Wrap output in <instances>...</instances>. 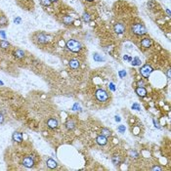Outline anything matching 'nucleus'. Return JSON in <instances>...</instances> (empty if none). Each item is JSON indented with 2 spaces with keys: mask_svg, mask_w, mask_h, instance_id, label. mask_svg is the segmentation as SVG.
<instances>
[{
  "mask_svg": "<svg viewBox=\"0 0 171 171\" xmlns=\"http://www.w3.org/2000/svg\"><path fill=\"white\" fill-rule=\"evenodd\" d=\"M131 32L134 33L135 35H138V36H141V35L147 34V28L146 27L141 24V22H136V24H133L131 25Z\"/></svg>",
  "mask_w": 171,
  "mask_h": 171,
  "instance_id": "f257e3e1",
  "label": "nucleus"
},
{
  "mask_svg": "<svg viewBox=\"0 0 171 171\" xmlns=\"http://www.w3.org/2000/svg\"><path fill=\"white\" fill-rule=\"evenodd\" d=\"M67 49L70 50L73 53H78L82 49V45L79 41L75 39H70L67 41Z\"/></svg>",
  "mask_w": 171,
  "mask_h": 171,
  "instance_id": "f03ea898",
  "label": "nucleus"
},
{
  "mask_svg": "<svg viewBox=\"0 0 171 171\" xmlns=\"http://www.w3.org/2000/svg\"><path fill=\"white\" fill-rule=\"evenodd\" d=\"M95 96H96L97 100L100 101V102H106V101H108L109 98L108 92L105 91L104 89H98V90H97L96 93H95Z\"/></svg>",
  "mask_w": 171,
  "mask_h": 171,
  "instance_id": "7ed1b4c3",
  "label": "nucleus"
},
{
  "mask_svg": "<svg viewBox=\"0 0 171 171\" xmlns=\"http://www.w3.org/2000/svg\"><path fill=\"white\" fill-rule=\"evenodd\" d=\"M33 40L37 44H46L48 42V36L43 32H38V33L35 34Z\"/></svg>",
  "mask_w": 171,
  "mask_h": 171,
  "instance_id": "20e7f679",
  "label": "nucleus"
},
{
  "mask_svg": "<svg viewBox=\"0 0 171 171\" xmlns=\"http://www.w3.org/2000/svg\"><path fill=\"white\" fill-rule=\"evenodd\" d=\"M153 67H151L150 64H145V66H143L141 67V70H140V72H141V75H143L145 78H148L150 75H151V73L153 72Z\"/></svg>",
  "mask_w": 171,
  "mask_h": 171,
  "instance_id": "39448f33",
  "label": "nucleus"
},
{
  "mask_svg": "<svg viewBox=\"0 0 171 171\" xmlns=\"http://www.w3.org/2000/svg\"><path fill=\"white\" fill-rule=\"evenodd\" d=\"M114 30L115 31V33H117L119 35L123 34L125 31V25L123 24H121V22H117L114 27Z\"/></svg>",
  "mask_w": 171,
  "mask_h": 171,
  "instance_id": "423d86ee",
  "label": "nucleus"
},
{
  "mask_svg": "<svg viewBox=\"0 0 171 171\" xmlns=\"http://www.w3.org/2000/svg\"><path fill=\"white\" fill-rule=\"evenodd\" d=\"M22 165L28 167V168H31L34 165V160L30 157H25L24 159H22Z\"/></svg>",
  "mask_w": 171,
  "mask_h": 171,
  "instance_id": "0eeeda50",
  "label": "nucleus"
},
{
  "mask_svg": "<svg viewBox=\"0 0 171 171\" xmlns=\"http://www.w3.org/2000/svg\"><path fill=\"white\" fill-rule=\"evenodd\" d=\"M151 44H153V41H151V39L150 37L143 38V39L141 40V42H140V45L143 48H145V49H148V48H150L151 46Z\"/></svg>",
  "mask_w": 171,
  "mask_h": 171,
  "instance_id": "6e6552de",
  "label": "nucleus"
},
{
  "mask_svg": "<svg viewBox=\"0 0 171 171\" xmlns=\"http://www.w3.org/2000/svg\"><path fill=\"white\" fill-rule=\"evenodd\" d=\"M96 142H97V144L100 145V146H105V145L108 143V139H107V137L104 136V135H99V136H97V138H96Z\"/></svg>",
  "mask_w": 171,
  "mask_h": 171,
  "instance_id": "1a4fd4ad",
  "label": "nucleus"
},
{
  "mask_svg": "<svg viewBox=\"0 0 171 171\" xmlns=\"http://www.w3.org/2000/svg\"><path fill=\"white\" fill-rule=\"evenodd\" d=\"M58 125H59V123H58V120L56 118H49L47 120V126L49 128H51V129L57 128Z\"/></svg>",
  "mask_w": 171,
  "mask_h": 171,
  "instance_id": "9d476101",
  "label": "nucleus"
},
{
  "mask_svg": "<svg viewBox=\"0 0 171 171\" xmlns=\"http://www.w3.org/2000/svg\"><path fill=\"white\" fill-rule=\"evenodd\" d=\"M62 22L64 25H70L73 24V22H75V19H73L72 16H64L63 19H62Z\"/></svg>",
  "mask_w": 171,
  "mask_h": 171,
  "instance_id": "9b49d317",
  "label": "nucleus"
},
{
  "mask_svg": "<svg viewBox=\"0 0 171 171\" xmlns=\"http://www.w3.org/2000/svg\"><path fill=\"white\" fill-rule=\"evenodd\" d=\"M12 138H13V141L17 142V143H22V135L21 132H18V131L14 132Z\"/></svg>",
  "mask_w": 171,
  "mask_h": 171,
  "instance_id": "f8f14e48",
  "label": "nucleus"
},
{
  "mask_svg": "<svg viewBox=\"0 0 171 171\" xmlns=\"http://www.w3.org/2000/svg\"><path fill=\"white\" fill-rule=\"evenodd\" d=\"M70 69H72V70H77L79 67L80 66V63H79V61L78 60H75V59H73V60H70Z\"/></svg>",
  "mask_w": 171,
  "mask_h": 171,
  "instance_id": "ddd939ff",
  "label": "nucleus"
},
{
  "mask_svg": "<svg viewBox=\"0 0 171 171\" xmlns=\"http://www.w3.org/2000/svg\"><path fill=\"white\" fill-rule=\"evenodd\" d=\"M9 24L7 17L4 14H0V27H6Z\"/></svg>",
  "mask_w": 171,
  "mask_h": 171,
  "instance_id": "4468645a",
  "label": "nucleus"
},
{
  "mask_svg": "<svg viewBox=\"0 0 171 171\" xmlns=\"http://www.w3.org/2000/svg\"><path fill=\"white\" fill-rule=\"evenodd\" d=\"M112 162H114V164H115V165H119L121 162H122V159H121V157L119 156V154H114L112 156Z\"/></svg>",
  "mask_w": 171,
  "mask_h": 171,
  "instance_id": "2eb2a0df",
  "label": "nucleus"
},
{
  "mask_svg": "<svg viewBox=\"0 0 171 171\" xmlns=\"http://www.w3.org/2000/svg\"><path fill=\"white\" fill-rule=\"evenodd\" d=\"M136 93L139 97H146L147 96V90L144 87H138L136 89Z\"/></svg>",
  "mask_w": 171,
  "mask_h": 171,
  "instance_id": "dca6fc26",
  "label": "nucleus"
},
{
  "mask_svg": "<svg viewBox=\"0 0 171 171\" xmlns=\"http://www.w3.org/2000/svg\"><path fill=\"white\" fill-rule=\"evenodd\" d=\"M11 47V44L6 40H0V48L3 50H7Z\"/></svg>",
  "mask_w": 171,
  "mask_h": 171,
  "instance_id": "f3484780",
  "label": "nucleus"
},
{
  "mask_svg": "<svg viewBox=\"0 0 171 171\" xmlns=\"http://www.w3.org/2000/svg\"><path fill=\"white\" fill-rule=\"evenodd\" d=\"M25 51H22L21 49H18V50H16L15 52H14V56L16 58H18V59H22V58H25Z\"/></svg>",
  "mask_w": 171,
  "mask_h": 171,
  "instance_id": "a211bd4d",
  "label": "nucleus"
},
{
  "mask_svg": "<svg viewBox=\"0 0 171 171\" xmlns=\"http://www.w3.org/2000/svg\"><path fill=\"white\" fill-rule=\"evenodd\" d=\"M47 166L49 167V168H51V169H55L57 167V162L55 161L54 159H47Z\"/></svg>",
  "mask_w": 171,
  "mask_h": 171,
  "instance_id": "6ab92c4d",
  "label": "nucleus"
},
{
  "mask_svg": "<svg viewBox=\"0 0 171 171\" xmlns=\"http://www.w3.org/2000/svg\"><path fill=\"white\" fill-rule=\"evenodd\" d=\"M66 127H67V129H69V130H72V129L75 127V121H73V120H67V123H66Z\"/></svg>",
  "mask_w": 171,
  "mask_h": 171,
  "instance_id": "aec40b11",
  "label": "nucleus"
},
{
  "mask_svg": "<svg viewBox=\"0 0 171 171\" xmlns=\"http://www.w3.org/2000/svg\"><path fill=\"white\" fill-rule=\"evenodd\" d=\"M82 20L84 21L85 22H90L92 20V18H91V16L88 14V13L84 12V13H83V15H82Z\"/></svg>",
  "mask_w": 171,
  "mask_h": 171,
  "instance_id": "412c9836",
  "label": "nucleus"
},
{
  "mask_svg": "<svg viewBox=\"0 0 171 171\" xmlns=\"http://www.w3.org/2000/svg\"><path fill=\"white\" fill-rule=\"evenodd\" d=\"M101 133H102V135H104L105 137H108V136H111L112 135V131L108 128H102Z\"/></svg>",
  "mask_w": 171,
  "mask_h": 171,
  "instance_id": "4be33fe9",
  "label": "nucleus"
},
{
  "mask_svg": "<svg viewBox=\"0 0 171 171\" xmlns=\"http://www.w3.org/2000/svg\"><path fill=\"white\" fill-rule=\"evenodd\" d=\"M40 3L44 7H50V6H52L53 2L51 0H40Z\"/></svg>",
  "mask_w": 171,
  "mask_h": 171,
  "instance_id": "5701e85b",
  "label": "nucleus"
},
{
  "mask_svg": "<svg viewBox=\"0 0 171 171\" xmlns=\"http://www.w3.org/2000/svg\"><path fill=\"white\" fill-rule=\"evenodd\" d=\"M133 66H140L141 64V60L139 59V58H137V57H135L133 61H132V63H131Z\"/></svg>",
  "mask_w": 171,
  "mask_h": 171,
  "instance_id": "b1692460",
  "label": "nucleus"
},
{
  "mask_svg": "<svg viewBox=\"0 0 171 171\" xmlns=\"http://www.w3.org/2000/svg\"><path fill=\"white\" fill-rule=\"evenodd\" d=\"M93 58H94V60L96 61V62H102V61L104 60L101 56H100V55H99L98 53H95V54H94V56H93Z\"/></svg>",
  "mask_w": 171,
  "mask_h": 171,
  "instance_id": "393cba45",
  "label": "nucleus"
},
{
  "mask_svg": "<svg viewBox=\"0 0 171 171\" xmlns=\"http://www.w3.org/2000/svg\"><path fill=\"white\" fill-rule=\"evenodd\" d=\"M129 156H130V157H132V159H133V157H134V159H137V157H139V154H137V151H129Z\"/></svg>",
  "mask_w": 171,
  "mask_h": 171,
  "instance_id": "a878e982",
  "label": "nucleus"
},
{
  "mask_svg": "<svg viewBox=\"0 0 171 171\" xmlns=\"http://www.w3.org/2000/svg\"><path fill=\"white\" fill-rule=\"evenodd\" d=\"M156 5H157V3L154 1H149V2H148V7H149L150 9H153Z\"/></svg>",
  "mask_w": 171,
  "mask_h": 171,
  "instance_id": "bb28decb",
  "label": "nucleus"
},
{
  "mask_svg": "<svg viewBox=\"0 0 171 171\" xmlns=\"http://www.w3.org/2000/svg\"><path fill=\"white\" fill-rule=\"evenodd\" d=\"M117 130L120 132V133H124V132H125V126H124V125H119Z\"/></svg>",
  "mask_w": 171,
  "mask_h": 171,
  "instance_id": "cd10ccee",
  "label": "nucleus"
},
{
  "mask_svg": "<svg viewBox=\"0 0 171 171\" xmlns=\"http://www.w3.org/2000/svg\"><path fill=\"white\" fill-rule=\"evenodd\" d=\"M118 75H119V77H120V78H123V77L126 75V72H125V70H120V72H118Z\"/></svg>",
  "mask_w": 171,
  "mask_h": 171,
  "instance_id": "c85d7f7f",
  "label": "nucleus"
},
{
  "mask_svg": "<svg viewBox=\"0 0 171 171\" xmlns=\"http://www.w3.org/2000/svg\"><path fill=\"white\" fill-rule=\"evenodd\" d=\"M137 86H138V87H144V86H145L144 80H139V81L137 82Z\"/></svg>",
  "mask_w": 171,
  "mask_h": 171,
  "instance_id": "c756f323",
  "label": "nucleus"
},
{
  "mask_svg": "<svg viewBox=\"0 0 171 171\" xmlns=\"http://www.w3.org/2000/svg\"><path fill=\"white\" fill-rule=\"evenodd\" d=\"M132 109H136V111H140V106L138 104H133V105H132Z\"/></svg>",
  "mask_w": 171,
  "mask_h": 171,
  "instance_id": "7c9ffc66",
  "label": "nucleus"
},
{
  "mask_svg": "<svg viewBox=\"0 0 171 171\" xmlns=\"http://www.w3.org/2000/svg\"><path fill=\"white\" fill-rule=\"evenodd\" d=\"M3 122H4V117H3L1 114H0V124H2Z\"/></svg>",
  "mask_w": 171,
  "mask_h": 171,
  "instance_id": "2f4dec72",
  "label": "nucleus"
},
{
  "mask_svg": "<svg viewBox=\"0 0 171 171\" xmlns=\"http://www.w3.org/2000/svg\"><path fill=\"white\" fill-rule=\"evenodd\" d=\"M109 87H111V89L112 90V91H114L115 88H114V83H109Z\"/></svg>",
  "mask_w": 171,
  "mask_h": 171,
  "instance_id": "473e14b6",
  "label": "nucleus"
},
{
  "mask_svg": "<svg viewBox=\"0 0 171 171\" xmlns=\"http://www.w3.org/2000/svg\"><path fill=\"white\" fill-rule=\"evenodd\" d=\"M151 169H153V170H161L162 168H161V167H159V166H154V167H153Z\"/></svg>",
  "mask_w": 171,
  "mask_h": 171,
  "instance_id": "72a5a7b5",
  "label": "nucleus"
},
{
  "mask_svg": "<svg viewBox=\"0 0 171 171\" xmlns=\"http://www.w3.org/2000/svg\"><path fill=\"white\" fill-rule=\"evenodd\" d=\"M0 35H1V36H2L3 38H4V39L6 38V36H5V33H4V31H0Z\"/></svg>",
  "mask_w": 171,
  "mask_h": 171,
  "instance_id": "f704fd0d",
  "label": "nucleus"
},
{
  "mask_svg": "<svg viewBox=\"0 0 171 171\" xmlns=\"http://www.w3.org/2000/svg\"><path fill=\"white\" fill-rule=\"evenodd\" d=\"M15 22H18V24H20V22H21V19L20 18L15 19Z\"/></svg>",
  "mask_w": 171,
  "mask_h": 171,
  "instance_id": "c9c22d12",
  "label": "nucleus"
},
{
  "mask_svg": "<svg viewBox=\"0 0 171 171\" xmlns=\"http://www.w3.org/2000/svg\"><path fill=\"white\" fill-rule=\"evenodd\" d=\"M167 76H168V78H170V70H167Z\"/></svg>",
  "mask_w": 171,
  "mask_h": 171,
  "instance_id": "e433bc0d",
  "label": "nucleus"
},
{
  "mask_svg": "<svg viewBox=\"0 0 171 171\" xmlns=\"http://www.w3.org/2000/svg\"><path fill=\"white\" fill-rule=\"evenodd\" d=\"M115 121H120V117H115Z\"/></svg>",
  "mask_w": 171,
  "mask_h": 171,
  "instance_id": "4c0bfd02",
  "label": "nucleus"
},
{
  "mask_svg": "<svg viewBox=\"0 0 171 171\" xmlns=\"http://www.w3.org/2000/svg\"><path fill=\"white\" fill-rule=\"evenodd\" d=\"M85 1H87V2H93L94 0H85Z\"/></svg>",
  "mask_w": 171,
  "mask_h": 171,
  "instance_id": "58836bf2",
  "label": "nucleus"
},
{
  "mask_svg": "<svg viewBox=\"0 0 171 171\" xmlns=\"http://www.w3.org/2000/svg\"><path fill=\"white\" fill-rule=\"evenodd\" d=\"M52 2H57V1H59V0H51Z\"/></svg>",
  "mask_w": 171,
  "mask_h": 171,
  "instance_id": "ea45409f",
  "label": "nucleus"
}]
</instances>
